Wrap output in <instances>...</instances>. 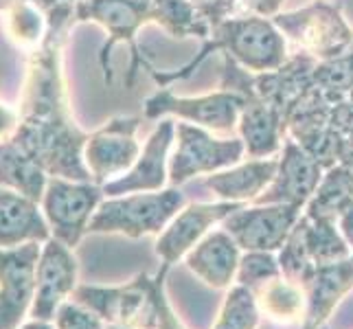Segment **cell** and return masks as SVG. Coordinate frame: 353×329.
<instances>
[{"instance_id":"obj_26","label":"cell","mask_w":353,"mask_h":329,"mask_svg":"<svg viewBox=\"0 0 353 329\" xmlns=\"http://www.w3.org/2000/svg\"><path fill=\"white\" fill-rule=\"evenodd\" d=\"M259 323L261 308L254 292L243 286H233L224 297L222 310L211 329H259Z\"/></svg>"},{"instance_id":"obj_38","label":"cell","mask_w":353,"mask_h":329,"mask_svg":"<svg viewBox=\"0 0 353 329\" xmlns=\"http://www.w3.org/2000/svg\"><path fill=\"white\" fill-rule=\"evenodd\" d=\"M323 329H327V327H323Z\"/></svg>"},{"instance_id":"obj_7","label":"cell","mask_w":353,"mask_h":329,"mask_svg":"<svg viewBox=\"0 0 353 329\" xmlns=\"http://www.w3.org/2000/svg\"><path fill=\"white\" fill-rule=\"evenodd\" d=\"M246 148L239 137L217 139L211 130L176 123V150L169 156V182L172 187H180L185 182L222 172L243 161Z\"/></svg>"},{"instance_id":"obj_11","label":"cell","mask_w":353,"mask_h":329,"mask_svg":"<svg viewBox=\"0 0 353 329\" xmlns=\"http://www.w3.org/2000/svg\"><path fill=\"white\" fill-rule=\"evenodd\" d=\"M79 286V261L70 246L55 237L42 243L35 268V297L29 316L53 321L59 306L75 295Z\"/></svg>"},{"instance_id":"obj_10","label":"cell","mask_w":353,"mask_h":329,"mask_svg":"<svg viewBox=\"0 0 353 329\" xmlns=\"http://www.w3.org/2000/svg\"><path fill=\"white\" fill-rule=\"evenodd\" d=\"M303 215L301 206L294 204H243L235 213H230L222 228L237 241V246L248 250L279 252L292 228Z\"/></svg>"},{"instance_id":"obj_22","label":"cell","mask_w":353,"mask_h":329,"mask_svg":"<svg viewBox=\"0 0 353 329\" xmlns=\"http://www.w3.org/2000/svg\"><path fill=\"white\" fill-rule=\"evenodd\" d=\"M145 5L152 14V22L176 40H206L211 35V24L200 16L191 0H145Z\"/></svg>"},{"instance_id":"obj_19","label":"cell","mask_w":353,"mask_h":329,"mask_svg":"<svg viewBox=\"0 0 353 329\" xmlns=\"http://www.w3.org/2000/svg\"><path fill=\"white\" fill-rule=\"evenodd\" d=\"M51 239V228L38 200L0 187V248Z\"/></svg>"},{"instance_id":"obj_33","label":"cell","mask_w":353,"mask_h":329,"mask_svg":"<svg viewBox=\"0 0 353 329\" xmlns=\"http://www.w3.org/2000/svg\"><path fill=\"white\" fill-rule=\"evenodd\" d=\"M20 128V114L9 103L0 101V143L16 137Z\"/></svg>"},{"instance_id":"obj_36","label":"cell","mask_w":353,"mask_h":329,"mask_svg":"<svg viewBox=\"0 0 353 329\" xmlns=\"http://www.w3.org/2000/svg\"><path fill=\"white\" fill-rule=\"evenodd\" d=\"M18 329H55L53 321H42V319H31L27 323H22Z\"/></svg>"},{"instance_id":"obj_32","label":"cell","mask_w":353,"mask_h":329,"mask_svg":"<svg viewBox=\"0 0 353 329\" xmlns=\"http://www.w3.org/2000/svg\"><path fill=\"white\" fill-rule=\"evenodd\" d=\"M196 9L200 11V16L211 24V29L217 27L220 22L233 18L235 9L239 7L241 0H191Z\"/></svg>"},{"instance_id":"obj_24","label":"cell","mask_w":353,"mask_h":329,"mask_svg":"<svg viewBox=\"0 0 353 329\" xmlns=\"http://www.w3.org/2000/svg\"><path fill=\"white\" fill-rule=\"evenodd\" d=\"M296 226L301 228L303 241L310 252V259L321 266V263H332L338 259H345L351 255V248L347 239L340 233L336 219L332 217H312L303 213L299 217Z\"/></svg>"},{"instance_id":"obj_15","label":"cell","mask_w":353,"mask_h":329,"mask_svg":"<svg viewBox=\"0 0 353 329\" xmlns=\"http://www.w3.org/2000/svg\"><path fill=\"white\" fill-rule=\"evenodd\" d=\"M325 174V167L316 158L301 148L296 141L285 137L281 154H279L276 176L261 196L257 204H294L305 211L307 202L319 189Z\"/></svg>"},{"instance_id":"obj_1","label":"cell","mask_w":353,"mask_h":329,"mask_svg":"<svg viewBox=\"0 0 353 329\" xmlns=\"http://www.w3.org/2000/svg\"><path fill=\"white\" fill-rule=\"evenodd\" d=\"M213 53H222L250 72H268L283 66L290 57L288 38L272 18L259 14L233 16L211 29V35L202 42L196 57L176 70L150 68L148 72L161 88H169L176 81H185L202 62Z\"/></svg>"},{"instance_id":"obj_2","label":"cell","mask_w":353,"mask_h":329,"mask_svg":"<svg viewBox=\"0 0 353 329\" xmlns=\"http://www.w3.org/2000/svg\"><path fill=\"white\" fill-rule=\"evenodd\" d=\"M185 204L187 200L180 187L134 191L125 196L103 198L92 217L88 233L125 235L130 239L161 235Z\"/></svg>"},{"instance_id":"obj_35","label":"cell","mask_w":353,"mask_h":329,"mask_svg":"<svg viewBox=\"0 0 353 329\" xmlns=\"http://www.w3.org/2000/svg\"><path fill=\"white\" fill-rule=\"evenodd\" d=\"M336 224H338L340 233H343V237L347 239L349 248L353 252V200L345 206L343 211H340V215L336 217Z\"/></svg>"},{"instance_id":"obj_17","label":"cell","mask_w":353,"mask_h":329,"mask_svg":"<svg viewBox=\"0 0 353 329\" xmlns=\"http://www.w3.org/2000/svg\"><path fill=\"white\" fill-rule=\"evenodd\" d=\"M241 248L224 228L211 230L200 243H196L185 257V266L202 283L215 290L233 288Z\"/></svg>"},{"instance_id":"obj_21","label":"cell","mask_w":353,"mask_h":329,"mask_svg":"<svg viewBox=\"0 0 353 329\" xmlns=\"http://www.w3.org/2000/svg\"><path fill=\"white\" fill-rule=\"evenodd\" d=\"M48 174L16 139L0 143V187L42 200Z\"/></svg>"},{"instance_id":"obj_14","label":"cell","mask_w":353,"mask_h":329,"mask_svg":"<svg viewBox=\"0 0 353 329\" xmlns=\"http://www.w3.org/2000/svg\"><path fill=\"white\" fill-rule=\"evenodd\" d=\"M176 143V121L165 117L156 123L143 150L128 172L103 185L105 198L125 196L134 191H161L169 182V152Z\"/></svg>"},{"instance_id":"obj_12","label":"cell","mask_w":353,"mask_h":329,"mask_svg":"<svg viewBox=\"0 0 353 329\" xmlns=\"http://www.w3.org/2000/svg\"><path fill=\"white\" fill-rule=\"evenodd\" d=\"M40 252V241L0 248V329H18L31 312Z\"/></svg>"},{"instance_id":"obj_8","label":"cell","mask_w":353,"mask_h":329,"mask_svg":"<svg viewBox=\"0 0 353 329\" xmlns=\"http://www.w3.org/2000/svg\"><path fill=\"white\" fill-rule=\"evenodd\" d=\"M243 99L233 90H215L200 97H180L169 88H161L150 94L143 103V114L150 121H161L165 117H178L193 126L211 132L230 134L237 130Z\"/></svg>"},{"instance_id":"obj_34","label":"cell","mask_w":353,"mask_h":329,"mask_svg":"<svg viewBox=\"0 0 353 329\" xmlns=\"http://www.w3.org/2000/svg\"><path fill=\"white\" fill-rule=\"evenodd\" d=\"M243 5L250 9V14H259L265 18H272L281 11L285 0H241Z\"/></svg>"},{"instance_id":"obj_5","label":"cell","mask_w":353,"mask_h":329,"mask_svg":"<svg viewBox=\"0 0 353 329\" xmlns=\"http://www.w3.org/2000/svg\"><path fill=\"white\" fill-rule=\"evenodd\" d=\"M103 198V187L92 180L48 176L40 206L51 228V237L75 248L90 230V222Z\"/></svg>"},{"instance_id":"obj_28","label":"cell","mask_w":353,"mask_h":329,"mask_svg":"<svg viewBox=\"0 0 353 329\" xmlns=\"http://www.w3.org/2000/svg\"><path fill=\"white\" fill-rule=\"evenodd\" d=\"M276 257H279V266H281L283 277L290 279V281L299 283L301 288L316 268V263L310 259V252L305 248V241H303L299 226L292 228L290 237L285 239V243L281 246V250H279Z\"/></svg>"},{"instance_id":"obj_25","label":"cell","mask_w":353,"mask_h":329,"mask_svg":"<svg viewBox=\"0 0 353 329\" xmlns=\"http://www.w3.org/2000/svg\"><path fill=\"white\" fill-rule=\"evenodd\" d=\"M351 200H353V169L347 165H334L330 169H325L321 185L303 213H307L312 217L336 219Z\"/></svg>"},{"instance_id":"obj_29","label":"cell","mask_w":353,"mask_h":329,"mask_svg":"<svg viewBox=\"0 0 353 329\" xmlns=\"http://www.w3.org/2000/svg\"><path fill=\"white\" fill-rule=\"evenodd\" d=\"M9 22H11L9 24L11 38L18 40L20 44H35L42 38L44 18L40 16V11L29 3H18L11 9Z\"/></svg>"},{"instance_id":"obj_4","label":"cell","mask_w":353,"mask_h":329,"mask_svg":"<svg viewBox=\"0 0 353 329\" xmlns=\"http://www.w3.org/2000/svg\"><path fill=\"white\" fill-rule=\"evenodd\" d=\"M272 20L301 53L319 62L343 55L353 44V27L343 9L325 0H314L294 11H279Z\"/></svg>"},{"instance_id":"obj_30","label":"cell","mask_w":353,"mask_h":329,"mask_svg":"<svg viewBox=\"0 0 353 329\" xmlns=\"http://www.w3.org/2000/svg\"><path fill=\"white\" fill-rule=\"evenodd\" d=\"M55 329H105V321L77 301H66L59 306L53 319Z\"/></svg>"},{"instance_id":"obj_13","label":"cell","mask_w":353,"mask_h":329,"mask_svg":"<svg viewBox=\"0 0 353 329\" xmlns=\"http://www.w3.org/2000/svg\"><path fill=\"white\" fill-rule=\"evenodd\" d=\"M239 202H191L178 211V215L167 224L156 239V255L165 268H172L180 259L187 257V252L200 243L211 233L213 226L222 224L224 219L235 213Z\"/></svg>"},{"instance_id":"obj_18","label":"cell","mask_w":353,"mask_h":329,"mask_svg":"<svg viewBox=\"0 0 353 329\" xmlns=\"http://www.w3.org/2000/svg\"><path fill=\"white\" fill-rule=\"evenodd\" d=\"M243 106L237 132L250 158H274L281 154L285 132V117L281 110L257 97L241 94Z\"/></svg>"},{"instance_id":"obj_37","label":"cell","mask_w":353,"mask_h":329,"mask_svg":"<svg viewBox=\"0 0 353 329\" xmlns=\"http://www.w3.org/2000/svg\"><path fill=\"white\" fill-rule=\"evenodd\" d=\"M105 329H132V327H121V325H105Z\"/></svg>"},{"instance_id":"obj_20","label":"cell","mask_w":353,"mask_h":329,"mask_svg":"<svg viewBox=\"0 0 353 329\" xmlns=\"http://www.w3.org/2000/svg\"><path fill=\"white\" fill-rule=\"evenodd\" d=\"M279 156L274 158H250L246 163H237L222 172L209 174L204 178V187L213 191L222 202H254L270 187L276 176Z\"/></svg>"},{"instance_id":"obj_27","label":"cell","mask_w":353,"mask_h":329,"mask_svg":"<svg viewBox=\"0 0 353 329\" xmlns=\"http://www.w3.org/2000/svg\"><path fill=\"white\" fill-rule=\"evenodd\" d=\"M281 266H279V257L274 252H263V250H248L241 255L235 283L243 286L248 290H259L272 279L281 277Z\"/></svg>"},{"instance_id":"obj_9","label":"cell","mask_w":353,"mask_h":329,"mask_svg":"<svg viewBox=\"0 0 353 329\" xmlns=\"http://www.w3.org/2000/svg\"><path fill=\"white\" fill-rule=\"evenodd\" d=\"M139 117H114L88 134L83 145V163L97 185H108L123 176L137 163L143 145L137 139Z\"/></svg>"},{"instance_id":"obj_23","label":"cell","mask_w":353,"mask_h":329,"mask_svg":"<svg viewBox=\"0 0 353 329\" xmlns=\"http://www.w3.org/2000/svg\"><path fill=\"white\" fill-rule=\"evenodd\" d=\"M254 297L261 308V314L276 323L292 325L305 319L307 299L303 288L294 281H290L283 275L268 281L259 290H254Z\"/></svg>"},{"instance_id":"obj_6","label":"cell","mask_w":353,"mask_h":329,"mask_svg":"<svg viewBox=\"0 0 353 329\" xmlns=\"http://www.w3.org/2000/svg\"><path fill=\"white\" fill-rule=\"evenodd\" d=\"M72 301L92 310L108 325L132 329H158L154 277L137 275L125 286H77Z\"/></svg>"},{"instance_id":"obj_31","label":"cell","mask_w":353,"mask_h":329,"mask_svg":"<svg viewBox=\"0 0 353 329\" xmlns=\"http://www.w3.org/2000/svg\"><path fill=\"white\" fill-rule=\"evenodd\" d=\"M169 268H161L158 275L154 277V292H156V308H158V329H187L178 319V314L174 312L172 303L167 297L165 279H167Z\"/></svg>"},{"instance_id":"obj_16","label":"cell","mask_w":353,"mask_h":329,"mask_svg":"<svg viewBox=\"0 0 353 329\" xmlns=\"http://www.w3.org/2000/svg\"><path fill=\"white\" fill-rule=\"evenodd\" d=\"M307 299L301 329H323L343 299L353 292V252L345 259L316 266L303 283Z\"/></svg>"},{"instance_id":"obj_3","label":"cell","mask_w":353,"mask_h":329,"mask_svg":"<svg viewBox=\"0 0 353 329\" xmlns=\"http://www.w3.org/2000/svg\"><path fill=\"white\" fill-rule=\"evenodd\" d=\"M77 22H94L105 31L108 40L99 51V64L103 70V81H112V51L119 44H128L130 48V70L128 86H134L139 70H150L152 64L139 51V31L152 22V14L145 0H77L75 5Z\"/></svg>"}]
</instances>
